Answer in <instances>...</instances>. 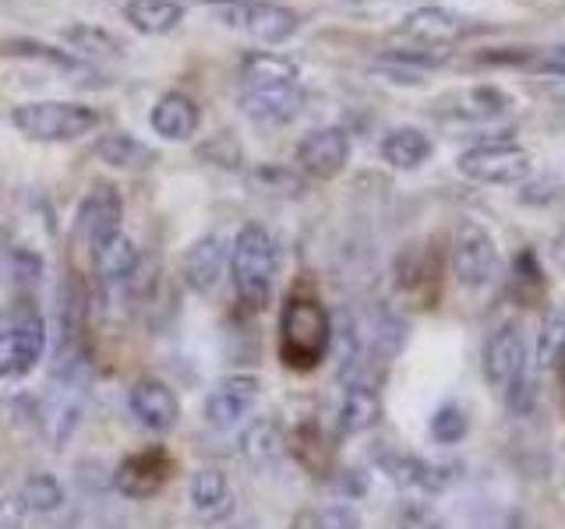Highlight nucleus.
<instances>
[{
	"label": "nucleus",
	"instance_id": "27",
	"mask_svg": "<svg viewBox=\"0 0 565 529\" xmlns=\"http://www.w3.org/2000/svg\"><path fill=\"white\" fill-rule=\"evenodd\" d=\"M78 420H82V399H78L75 392H57V396H50V399L43 402V417H40L43 434H46L57 449L64 445V441H67L71 434H75Z\"/></svg>",
	"mask_w": 565,
	"mask_h": 529
},
{
	"label": "nucleus",
	"instance_id": "26",
	"mask_svg": "<svg viewBox=\"0 0 565 529\" xmlns=\"http://www.w3.org/2000/svg\"><path fill=\"white\" fill-rule=\"evenodd\" d=\"M282 445H287V438H282V428L276 420H255L247 423V431L241 438V455L252 466H273L282 455Z\"/></svg>",
	"mask_w": 565,
	"mask_h": 529
},
{
	"label": "nucleus",
	"instance_id": "29",
	"mask_svg": "<svg viewBox=\"0 0 565 529\" xmlns=\"http://www.w3.org/2000/svg\"><path fill=\"white\" fill-rule=\"evenodd\" d=\"M396 272H399L403 293H411L414 300H420L424 307H431L428 293H424V282L438 287V264H435V258L431 255H420V251H406Z\"/></svg>",
	"mask_w": 565,
	"mask_h": 529
},
{
	"label": "nucleus",
	"instance_id": "34",
	"mask_svg": "<svg viewBox=\"0 0 565 529\" xmlns=\"http://www.w3.org/2000/svg\"><path fill=\"white\" fill-rule=\"evenodd\" d=\"M502 399H505L509 410L520 413V417H526L530 410H534V406H537V378H534V370H526V375L516 385H512Z\"/></svg>",
	"mask_w": 565,
	"mask_h": 529
},
{
	"label": "nucleus",
	"instance_id": "10",
	"mask_svg": "<svg viewBox=\"0 0 565 529\" xmlns=\"http://www.w3.org/2000/svg\"><path fill=\"white\" fill-rule=\"evenodd\" d=\"M120 219H124V202H120L117 187L114 184H96L82 198V205H78V223H75V229H78V237L88 247H96L106 237L120 234Z\"/></svg>",
	"mask_w": 565,
	"mask_h": 529
},
{
	"label": "nucleus",
	"instance_id": "21",
	"mask_svg": "<svg viewBox=\"0 0 565 529\" xmlns=\"http://www.w3.org/2000/svg\"><path fill=\"white\" fill-rule=\"evenodd\" d=\"M88 251H93L96 272L103 279H110V282L128 279L138 269V247H135V240L128 234H124V229H120V234H114V237H106L103 244L88 247Z\"/></svg>",
	"mask_w": 565,
	"mask_h": 529
},
{
	"label": "nucleus",
	"instance_id": "30",
	"mask_svg": "<svg viewBox=\"0 0 565 529\" xmlns=\"http://www.w3.org/2000/svg\"><path fill=\"white\" fill-rule=\"evenodd\" d=\"M18 498H22V505L29 511H57L64 505V487L53 481L50 473H35V476H29V481L22 484Z\"/></svg>",
	"mask_w": 565,
	"mask_h": 529
},
{
	"label": "nucleus",
	"instance_id": "20",
	"mask_svg": "<svg viewBox=\"0 0 565 529\" xmlns=\"http://www.w3.org/2000/svg\"><path fill=\"white\" fill-rule=\"evenodd\" d=\"M124 18L141 35H163L184 22V8L177 0H128Z\"/></svg>",
	"mask_w": 565,
	"mask_h": 529
},
{
	"label": "nucleus",
	"instance_id": "33",
	"mask_svg": "<svg viewBox=\"0 0 565 529\" xmlns=\"http://www.w3.org/2000/svg\"><path fill=\"white\" fill-rule=\"evenodd\" d=\"M297 526H308V529H361V516H358V511L343 508V505H332V508L315 511V516L297 519Z\"/></svg>",
	"mask_w": 565,
	"mask_h": 529
},
{
	"label": "nucleus",
	"instance_id": "16",
	"mask_svg": "<svg viewBox=\"0 0 565 529\" xmlns=\"http://www.w3.org/2000/svg\"><path fill=\"white\" fill-rule=\"evenodd\" d=\"M149 123H152V131L159 138H167V141H188L194 131H199L202 110H199V102H194L191 96H184V93H167V96L156 99L152 114H149Z\"/></svg>",
	"mask_w": 565,
	"mask_h": 529
},
{
	"label": "nucleus",
	"instance_id": "36",
	"mask_svg": "<svg viewBox=\"0 0 565 529\" xmlns=\"http://www.w3.org/2000/svg\"><path fill=\"white\" fill-rule=\"evenodd\" d=\"M25 516H29V508L22 505L18 494H4V498H0V529H22Z\"/></svg>",
	"mask_w": 565,
	"mask_h": 529
},
{
	"label": "nucleus",
	"instance_id": "4",
	"mask_svg": "<svg viewBox=\"0 0 565 529\" xmlns=\"http://www.w3.org/2000/svg\"><path fill=\"white\" fill-rule=\"evenodd\" d=\"M456 170L477 184H520L534 173V155L516 141H484L459 155Z\"/></svg>",
	"mask_w": 565,
	"mask_h": 529
},
{
	"label": "nucleus",
	"instance_id": "13",
	"mask_svg": "<svg viewBox=\"0 0 565 529\" xmlns=\"http://www.w3.org/2000/svg\"><path fill=\"white\" fill-rule=\"evenodd\" d=\"M379 463L388 473V481L406 490H417V494H438L456 481L452 466H438V463H428V458H417V455L385 452Z\"/></svg>",
	"mask_w": 565,
	"mask_h": 529
},
{
	"label": "nucleus",
	"instance_id": "12",
	"mask_svg": "<svg viewBox=\"0 0 565 529\" xmlns=\"http://www.w3.org/2000/svg\"><path fill=\"white\" fill-rule=\"evenodd\" d=\"M131 413L135 420L141 423V428H149L156 434H167L177 417H181V402H177L173 396V388H167L163 381H156V378H141L131 385Z\"/></svg>",
	"mask_w": 565,
	"mask_h": 529
},
{
	"label": "nucleus",
	"instance_id": "6",
	"mask_svg": "<svg viewBox=\"0 0 565 529\" xmlns=\"http://www.w3.org/2000/svg\"><path fill=\"white\" fill-rule=\"evenodd\" d=\"M350 163V134L343 128H315L300 138L297 145V166L315 181H332Z\"/></svg>",
	"mask_w": 565,
	"mask_h": 529
},
{
	"label": "nucleus",
	"instance_id": "22",
	"mask_svg": "<svg viewBox=\"0 0 565 529\" xmlns=\"http://www.w3.org/2000/svg\"><path fill=\"white\" fill-rule=\"evenodd\" d=\"M512 99L502 93V88L494 85H473V88H463V93H456L449 99V114L452 117H463V120H494L509 114Z\"/></svg>",
	"mask_w": 565,
	"mask_h": 529
},
{
	"label": "nucleus",
	"instance_id": "39",
	"mask_svg": "<svg viewBox=\"0 0 565 529\" xmlns=\"http://www.w3.org/2000/svg\"><path fill=\"white\" fill-rule=\"evenodd\" d=\"M555 367H558V378H562V388H565V349H562V357H558Z\"/></svg>",
	"mask_w": 565,
	"mask_h": 529
},
{
	"label": "nucleus",
	"instance_id": "9",
	"mask_svg": "<svg viewBox=\"0 0 565 529\" xmlns=\"http://www.w3.org/2000/svg\"><path fill=\"white\" fill-rule=\"evenodd\" d=\"M241 110H244V117H252L255 123H262V128H282V123L297 120L300 110H305V93L297 88V82L244 88Z\"/></svg>",
	"mask_w": 565,
	"mask_h": 529
},
{
	"label": "nucleus",
	"instance_id": "3",
	"mask_svg": "<svg viewBox=\"0 0 565 529\" xmlns=\"http://www.w3.org/2000/svg\"><path fill=\"white\" fill-rule=\"evenodd\" d=\"M99 110L67 99H35L11 110V123L32 141H75L99 128Z\"/></svg>",
	"mask_w": 565,
	"mask_h": 529
},
{
	"label": "nucleus",
	"instance_id": "25",
	"mask_svg": "<svg viewBox=\"0 0 565 529\" xmlns=\"http://www.w3.org/2000/svg\"><path fill=\"white\" fill-rule=\"evenodd\" d=\"M96 155L106 166H117V170H141V166L156 163V152L146 145V141H138L135 134H124V131L99 138Z\"/></svg>",
	"mask_w": 565,
	"mask_h": 529
},
{
	"label": "nucleus",
	"instance_id": "18",
	"mask_svg": "<svg viewBox=\"0 0 565 529\" xmlns=\"http://www.w3.org/2000/svg\"><path fill=\"white\" fill-rule=\"evenodd\" d=\"M191 508L205 522H223L234 511V487L220 469H199L191 476Z\"/></svg>",
	"mask_w": 565,
	"mask_h": 529
},
{
	"label": "nucleus",
	"instance_id": "1",
	"mask_svg": "<svg viewBox=\"0 0 565 529\" xmlns=\"http://www.w3.org/2000/svg\"><path fill=\"white\" fill-rule=\"evenodd\" d=\"M332 346V317L311 293H290L279 314V360L290 370H315Z\"/></svg>",
	"mask_w": 565,
	"mask_h": 529
},
{
	"label": "nucleus",
	"instance_id": "31",
	"mask_svg": "<svg viewBox=\"0 0 565 529\" xmlns=\"http://www.w3.org/2000/svg\"><path fill=\"white\" fill-rule=\"evenodd\" d=\"M565 349V314L562 311H552L544 317V325L537 332V360L544 367H555L558 357Z\"/></svg>",
	"mask_w": 565,
	"mask_h": 529
},
{
	"label": "nucleus",
	"instance_id": "7",
	"mask_svg": "<svg viewBox=\"0 0 565 529\" xmlns=\"http://www.w3.org/2000/svg\"><path fill=\"white\" fill-rule=\"evenodd\" d=\"M46 328L35 314H22L14 322L0 325V378L25 375L43 357Z\"/></svg>",
	"mask_w": 565,
	"mask_h": 529
},
{
	"label": "nucleus",
	"instance_id": "37",
	"mask_svg": "<svg viewBox=\"0 0 565 529\" xmlns=\"http://www.w3.org/2000/svg\"><path fill=\"white\" fill-rule=\"evenodd\" d=\"M537 71L544 75H565V46H552V50H537V61H534Z\"/></svg>",
	"mask_w": 565,
	"mask_h": 529
},
{
	"label": "nucleus",
	"instance_id": "24",
	"mask_svg": "<svg viewBox=\"0 0 565 529\" xmlns=\"http://www.w3.org/2000/svg\"><path fill=\"white\" fill-rule=\"evenodd\" d=\"M241 78L247 88H265V85H290L297 82V64L279 53H247L241 61Z\"/></svg>",
	"mask_w": 565,
	"mask_h": 529
},
{
	"label": "nucleus",
	"instance_id": "23",
	"mask_svg": "<svg viewBox=\"0 0 565 529\" xmlns=\"http://www.w3.org/2000/svg\"><path fill=\"white\" fill-rule=\"evenodd\" d=\"M382 399L371 385H350L343 406H340V431L343 434H364L379 423Z\"/></svg>",
	"mask_w": 565,
	"mask_h": 529
},
{
	"label": "nucleus",
	"instance_id": "11",
	"mask_svg": "<svg viewBox=\"0 0 565 529\" xmlns=\"http://www.w3.org/2000/svg\"><path fill=\"white\" fill-rule=\"evenodd\" d=\"M258 399V378L252 375H230L223 378L205 399V420L212 428H234L237 420H244V413L252 410Z\"/></svg>",
	"mask_w": 565,
	"mask_h": 529
},
{
	"label": "nucleus",
	"instance_id": "2",
	"mask_svg": "<svg viewBox=\"0 0 565 529\" xmlns=\"http://www.w3.org/2000/svg\"><path fill=\"white\" fill-rule=\"evenodd\" d=\"M276 264H279V251L273 234L258 223H247L234 240V255H230L234 290L247 311H265V304H269Z\"/></svg>",
	"mask_w": 565,
	"mask_h": 529
},
{
	"label": "nucleus",
	"instance_id": "19",
	"mask_svg": "<svg viewBox=\"0 0 565 529\" xmlns=\"http://www.w3.org/2000/svg\"><path fill=\"white\" fill-rule=\"evenodd\" d=\"M435 145L420 128H393L382 138V159L393 170H417L431 159Z\"/></svg>",
	"mask_w": 565,
	"mask_h": 529
},
{
	"label": "nucleus",
	"instance_id": "28",
	"mask_svg": "<svg viewBox=\"0 0 565 529\" xmlns=\"http://www.w3.org/2000/svg\"><path fill=\"white\" fill-rule=\"evenodd\" d=\"M61 35H64L67 46H75L78 53H88V57H106V61L124 57V43L114 32H106L99 25H71Z\"/></svg>",
	"mask_w": 565,
	"mask_h": 529
},
{
	"label": "nucleus",
	"instance_id": "5",
	"mask_svg": "<svg viewBox=\"0 0 565 529\" xmlns=\"http://www.w3.org/2000/svg\"><path fill=\"white\" fill-rule=\"evenodd\" d=\"M499 269V247L481 223H459L452 237V276L459 287L477 290L488 287Z\"/></svg>",
	"mask_w": 565,
	"mask_h": 529
},
{
	"label": "nucleus",
	"instance_id": "38",
	"mask_svg": "<svg viewBox=\"0 0 565 529\" xmlns=\"http://www.w3.org/2000/svg\"><path fill=\"white\" fill-rule=\"evenodd\" d=\"M403 529H438V522L431 519V511L411 508V511H403Z\"/></svg>",
	"mask_w": 565,
	"mask_h": 529
},
{
	"label": "nucleus",
	"instance_id": "14",
	"mask_svg": "<svg viewBox=\"0 0 565 529\" xmlns=\"http://www.w3.org/2000/svg\"><path fill=\"white\" fill-rule=\"evenodd\" d=\"M170 481V458L159 449H146L124 458L117 469V490L128 498H152V494Z\"/></svg>",
	"mask_w": 565,
	"mask_h": 529
},
{
	"label": "nucleus",
	"instance_id": "32",
	"mask_svg": "<svg viewBox=\"0 0 565 529\" xmlns=\"http://www.w3.org/2000/svg\"><path fill=\"white\" fill-rule=\"evenodd\" d=\"M431 434L441 445H456L467 434V417L456 410V406H441V410L431 417Z\"/></svg>",
	"mask_w": 565,
	"mask_h": 529
},
{
	"label": "nucleus",
	"instance_id": "15",
	"mask_svg": "<svg viewBox=\"0 0 565 529\" xmlns=\"http://www.w3.org/2000/svg\"><path fill=\"white\" fill-rule=\"evenodd\" d=\"M467 25L446 8H417L399 22V35L414 40L417 46H452L463 40Z\"/></svg>",
	"mask_w": 565,
	"mask_h": 529
},
{
	"label": "nucleus",
	"instance_id": "8",
	"mask_svg": "<svg viewBox=\"0 0 565 529\" xmlns=\"http://www.w3.org/2000/svg\"><path fill=\"white\" fill-rule=\"evenodd\" d=\"M526 370H530V364H526L523 332L516 325H502L484 346V375H488V381L505 396L509 388L526 375Z\"/></svg>",
	"mask_w": 565,
	"mask_h": 529
},
{
	"label": "nucleus",
	"instance_id": "35",
	"mask_svg": "<svg viewBox=\"0 0 565 529\" xmlns=\"http://www.w3.org/2000/svg\"><path fill=\"white\" fill-rule=\"evenodd\" d=\"M537 61V50L530 46H499V50H484L477 53V64H502V67H523V64H534Z\"/></svg>",
	"mask_w": 565,
	"mask_h": 529
},
{
	"label": "nucleus",
	"instance_id": "17",
	"mask_svg": "<svg viewBox=\"0 0 565 529\" xmlns=\"http://www.w3.org/2000/svg\"><path fill=\"white\" fill-rule=\"evenodd\" d=\"M223 264H226L223 237H216V234L199 237L184 255V282L194 293H209L223 279Z\"/></svg>",
	"mask_w": 565,
	"mask_h": 529
}]
</instances>
